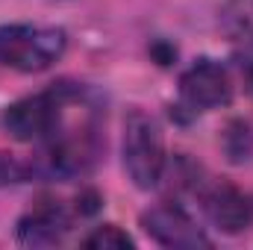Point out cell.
Masks as SVG:
<instances>
[{
    "label": "cell",
    "mask_w": 253,
    "mask_h": 250,
    "mask_svg": "<svg viewBox=\"0 0 253 250\" xmlns=\"http://www.w3.org/2000/svg\"><path fill=\"white\" fill-rule=\"evenodd\" d=\"M83 245L91 248V250H126V248H132V239L126 236L121 227L103 224V227H97L94 233H88V236L83 239Z\"/></svg>",
    "instance_id": "9c48e42d"
},
{
    "label": "cell",
    "mask_w": 253,
    "mask_h": 250,
    "mask_svg": "<svg viewBox=\"0 0 253 250\" xmlns=\"http://www.w3.org/2000/svg\"><path fill=\"white\" fill-rule=\"evenodd\" d=\"M124 168L138 188H156L165 174L162 129L141 109H132L124 121Z\"/></svg>",
    "instance_id": "7a4b0ae2"
},
{
    "label": "cell",
    "mask_w": 253,
    "mask_h": 250,
    "mask_svg": "<svg viewBox=\"0 0 253 250\" xmlns=\"http://www.w3.org/2000/svg\"><path fill=\"white\" fill-rule=\"evenodd\" d=\"M65 91H42L6 109V129L18 141H47L62 124Z\"/></svg>",
    "instance_id": "3957f363"
},
{
    "label": "cell",
    "mask_w": 253,
    "mask_h": 250,
    "mask_svg": "<svg viewBox=\"0 0 253 250\" xmlns=\"http://www.w3.org/2000/svg\"><path fill=\"white\" fill-rule=\"evenodd\" d=\"M141 227L144 233L162 245V248H177V250H197V248H209V236L194 224L186 209L165 203V206H153L150 212L141 215Z\"/></svg>",
    "instance_id": "277c9868"
},
{
    "label": "cell",
    "mask_w": 253,
    "mask_h": 250,
    "mask_svg": "<svg viewBox=\"0 0 253 250\" xmlns=\"http://www.w3.org/2000/svg\"><path fill=\"white\" fill-rule=\"evenodd\" d=\"M221 30L230 42L253 47V0H227L221 9Z\"/></svg>",
    "instance_id": "ba28073f"
},
{
    "label": "cell",
    "mask_w": 253,
    "mask_h": 250,
    "mask_svg": "<svg viewBox=\"0 0 253 250\" xmlns=\"http://www.w3.org/2000/svg\"><path fill=\"white\" fill-rule=\"evenodd\" d=\"M180 91H183V100L191 109H200V112L221 109L233 100L230 74L212 59H200V62L191 65L180 80Z\"/></svg>",
    "instance_id": "5b68a950"
},
{
    "label": "cell",
    "mask_w": 253,
    "mask_h": 250,
    "mask_svg": "<svg viewBox=\"0 0 253 250\" xmlns=\"http://www.w3.org/2000/svg\"><path fill=\"white\" fill-rule=\"evenodd\" d=\"M248 83H251V88H253V62H251V68H248Z\"/></svg>",
    "instance_id": "8fae6325"
},
{
    "label": "cell",
    "mask_w": 253,
    "mask_h": 250,
    "mask_svg": "<svg viewBox=\"0 0 253 250\" xmlns=\"http://www.w3.org/2000/svg\"><path fill=\"white\" fill-rule=\"evenodd\" d=\"M150 53L159 59V65H171L174 59H177V50H174L171 44H162V42H156V44L150 47Z\"/></svg>",
    "instance_id": "30bf717a"
},
{
    "label": "cell",
    "mask_w": 253,
    "mask_h": 250,
    "mask_svg": "<svg viewBox=\"0 0 253 250\" xmlns=\"http://www.w3.org/2000/svg\"><path fill=\"white\" fill-rule=\"evenodd\" d=\"M68 47V36L59 27H33V24H9L0 27V65L39 74L47 71Z\"/></svg>",
    "instance_id": "6da1fadb"
},
{
    "label": "cell",
    "mask_w": 253,
    "mask_h": 250,
    "mask_svg": "<svg viewBox=\"0 0 253 250\" xmlns=\"http://www.w3.org/2000/svg\"><path fill=\"white\" fill-rule=\"evenodd\" d=\"M68 230H71V218L65 215L62 206L42 203L30 215L21 218V224H18V242L27 245V248H50V245L62 242Z\"/></svg>",
    "instance_id": "52a82bcc"
},
{
    "label": "cell",
    "mask_w": 253,
    "mask_h": 250,
    "mask_svg": "<svg viewBox=\"0 0 253 250\" xmlns=\"http://www.w3.org/2000/svg\"><path fill=\"white\" fill-rule=\"evenodd\" d=\"M203 209L221 233H245L253 227V194L230 183H215L203 191Z\"/></svg>",
    "instance_id": "8992f818"
}]
</instances>
